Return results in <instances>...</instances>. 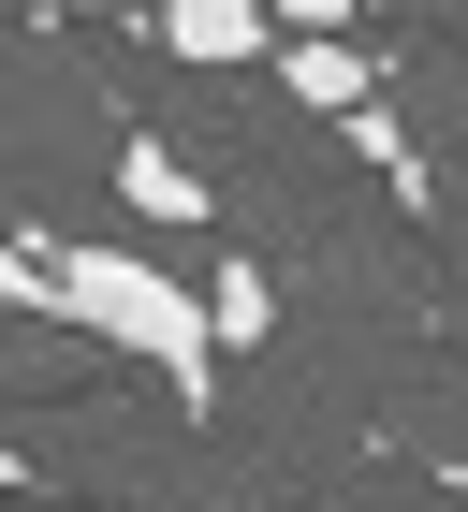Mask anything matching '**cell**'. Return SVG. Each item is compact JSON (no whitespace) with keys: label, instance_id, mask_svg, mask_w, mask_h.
<instances>
[{"label":"cell","instance_id":"1","mask_svg":"<svg viewBox=\"0 0 468 512\" xmlns=\"http://www.w3.org/2000/svg\"><path fill=\"white\" fill-rule=\"evenodd\" d=\"M44 278H59V322H74L88 352L117 366H161L176 410L220 395V308H205L191 278L161 264V249H103V235H44Z\"/></svg>","mask_w":468,"mask_h":512},{"label":"cell","instance_id":"2","mask_svg":"<svg viewBox=\"0 0 468 512\" xmlns=\"http://www.w3.org/2000/svg\"><path fill=\"white\" fill-rule=\"evenodd\" d=\"M147 30L191 74H249V59H278V0H147Z\"/></svg>","mask_w":468,"mask_h":512},{"label":"cell","instance_id":"3","mask_svg":"<svg viewBox=\"0 0 468 512\" xmlns=\"http://www.w3.org/2000/svg\"><path fill=\"white\" fill-rule=\"evenodd\" d=\"M278 88H293L308 118H366V103H381V59L351 30H278Z\"/></svg>","mask_w":468,"mask_h":512},{"label":"cell","instance_id":"4","mask_svg":"<svg viewBox=\"0 0 468 512\" xmlns=\"http://www.w3.org/2000/svg\"><path fill=\"white\" fill-rule=\"evenodd\" d=\"M103 176H117V205H132V220H161V235H205V205H220L191 161L161 147V132H117V161H103Z\"/></svg>","mask_w":468,"mask_h":512},{"label":"cell","instance_id":"5","mask_svg":"<svg viewBox=\"0 0 468 512\" xmlns=\"http://www.w3.org/2000/svg\"><path fill=\"white\" fill-rule=\"evenodd\" d=\"M205 308H220V352H264V337H278V278H264V264H220Z\"/></svg>","mask_w":468,"mask_h":512},{"label":"cell","instance_id":"6","mask_svg":"<svg viewBox=\"0 0 468 512\" xmlns=\"http://www.w3.org/2000/svg\"><path fill=\"white\" fill-rule=\"evenodd\" d=\"M0 322H59V278H44V235L0 220Z\"/></svg>","mask_w":468,"mask_h":512},{"label":"cell","instance_id":"7","mask_svg":"<svg viewBox=\"0 0 468 512\" xmlns=\"http://www.w3.org/2000/svg\"><path fill=\"white\" fill-rule=\"evenodd\" d=\"M366 0H278V30H351Z\"/></svg>","mask_w":468,"mask_h":512}]
</instances>
